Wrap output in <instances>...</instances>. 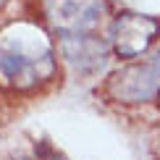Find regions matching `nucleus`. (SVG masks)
<instances>
[{
	"mask_svg": "<svg viewBox=\"0 0 160 160\" xmlns=\"http://www.w3.org/2000/svg\"><path fill=\"white\" fill-rule=\"evenodd\" d=\"M155 71H158V82H160V58H158V63H155Z\"/></svg>",
	"mask_w": 160,
	"mask_h": 160,
	"instance_id": "5",
	"label": "nucleus"
},
{
	"mask_svg": "<svg viewBox=\"0 0 160 160\" xmlns=\"http://www.w3.org/2000/svg\"><path fill=\"white\" fill-rule=\"evenodd\" d=\"M158 32H160V24L155 18L126 13L113 26V50L121 58H139L152 45Z\"/></svg>",
	"mask_w": 160,
	"mask_h": 160,
	"instance_id": "3",
	"label": "nucleus"
},
{
	"mask_svg": "<svg viewBox=\"0 0 160 160\" xmlns=\"http://www.w3.org/2000/svg\"><path fill=\"white\" fill-rule=\"evenodd\" d=\"M50 68H52L50 42L37 29L18 24L0 32V71L11 82L21 84L24 79L34 82L39 71H50Z\"/></svg>",
	"mask_w": 160,
	"mask_h": 160,
	"instance_id": "1",
	"label": "nucleus"
},
{
	"mask_svg": "<svg viewBox=\"0 0 160 160\" xmlns=\"http://www.w3.org/2000/svg\"><path fill=\"white\" fill-rule=\"evenodd\" d=\"M100 13H102L100 0H55V5H50V18L63 32V37L84 34L100 21Z\"/></svg>",
	"mask_w": 160,
	"mask_h": 160,
	"instance_id": "4",
	"label": "nucleus"
},
{
	"mask_svg": "<svg viewBox=\"0 0 160 160\" xmlns=\"http://www.w3.org/2000/svg\"><path fill=\"white\" fill-rule=\"evenodd\" d=\"M158 89H160L158 71L155 66H147V63H131L108 79L110 97L121 100V102H144Z\"/></svg>",
	"mask_w": 160,
	"mask_h": 160,
	"instance_id": "2",
	"label": "nucleus"
}]
</instances>
